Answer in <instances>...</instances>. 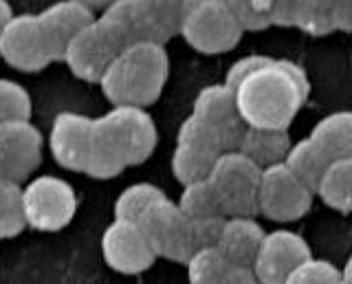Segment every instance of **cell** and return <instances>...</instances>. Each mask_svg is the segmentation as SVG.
<instances>
[{"mask_svg":"<svg viewBox=\"0 0 352 284\" xmlns=\"http://www.w3.org/2000/svg\"><path fill=\"white\" fill-rule=\"evenodd\" d=\"M231 91L247 126L289 130L308 100L311 82L295 62L262 56L258 67Z\"/></svg>","mask_w":352,"mask_h":284,"instance_id":"1","label":"cell"},{"mask_svg":"<svg viewBox=\"0 0 352 284\" xmlns=\"http://www.w3.org/2000/svg\"><path fill=\"white\" fill-rule=\"evenodd\" d=\"M168 75L170 58L165 47L154 42H137L110 62L99 80V89L113 106L146 108L161 97Z\"/></svg>","mask_w":352,"mask_h":284,"instance_id":"2","label":"cell"},{"mask_svg":"<svg viewBox=\"0 0 352 284\" xmlns=\"http://www.w3.org/2000/svg\"><path fill=\"white\" fill-rule=\"evenodd\" d=\"M124 47L137 42L163 45L181 34L183 0H113L99 16Z\"/></svg>","mask_w":352,"mask_h":284,"instance_id":"3","label":"cell"},{"mask_svg":"<svg viewBox=\"0 0 352 284\" xmlns=\"http://www.w3.org/2000/svg\"><path fill=\"white\" fill-rule=\"evenodd\" d=\"M245 29L240 27L227 0H183L181 38L205 56L234 49Z\"/></svg>","mask_w":352,"mask_h":284,"instance_id":"4","label":"cell"},{"mask_svg":"<svg viewBox=\"0 0 352 284\" xmlns=\"http://www.w3.org/2000/svg\"><path fill=\"white\" fill-rule=\"evenodd\" d=\"M262 170L242 152H223L209 174V183L218 196L225 218H256L260 214Z\"/></svg>","mask_w":352,"mask_h":284,"instance_id":"5","label":"cell"},{"mask_svg":"<svg viewBox=\"0 0 352 284\" xmlns=\"http://www.w3.org/2000/svg\"><path fill=\"white\" fill-rule=\"evenodd\" d=\"M27 225L38 232H60L77 212V194L71 183L53 174H42L22 188Z\"/></svg>","mask_w":352,"mask_h":284,"instance_id":"6","label":"cell"},{"mask_svg":"<svg viewBox=\"0 0 352 284\" xmlns=\"http://www.w3.org/2000/svg\"><path fill=\"white\" fill-rule=\"evenodd\" d=\"M148 243L152 245L157 258H168L174 262H187L198 247L194 240V227L181 207L172 203L168 196L154 203L139 221Z\"/></svg>","mask_w":352,"mask_h":284,"instance_id":"7","label":"cell"},{"mask_svg":"<svg viewBox=\"0 0 352 284\" xmlns=\"http://www.w3.org/2000/svg\"><path fill=\"white\" fill-rule=\"evenodd\" d=\"M124 49V42L119 40L115 31L102 18H95L69 42L62 60L77 80L99 84L110 62Z\"/></svg>","mask_w":352,"mask_h":284,"instance_id":"8","label":"cell"},{"mask_svg":"<svg viewBox=\"0 0 352 284\" xmlns=\"http://www.w3.org/2000/svg\"><path fill=\"white\" fill-rule=\"evenodd\" d=\"M313 199L315 192L297 179L284 163L262 170L258 203H260V214L267 216L269 221L275 223L297 221V218H302L311 210Z\"/></svg>","mask_w":352,"mask_h":284,"instance_id":"9","label":"cell"},{"mask_svg":"<svg viewBox=\"0 0 352 284\" xmlns=\"http://www.w3.org/2000/svg\"><path fill=\"white\" fill-rule=\"evenodd\" d=\"M0 58L25 73L42 71L55 62L38 25V16L20 14L9 20L0 34Z\"/></svg>","mask_w":352,"mask_h":284,"instance_id":"10","label":"cell"},{"mask_svg":"<svg viewBox=\"0 0 352 284\" xmlns=\"http://www.w3.org/2000/svg\"><path fill=\"white\" fill-rule=\"evenodd\" d=\"M42 161V135L29 119L0 124V179L22 183Z\"/></svg>","mask_w":352,"mask_h":284,"instance_id":"11","label":"cell"},{"mask_svg":"<svg viewBox=\"0 0 352 284\" xmlns=\"http://www.w3.org/2000/svg\"><path fill=\"white\" fill-rule=\"evenodd\" d=\"M311 258V247L300 234L275 229L264 234L253 262V273L260 284H286L291 273Z\"/></svg>","mask_w":352,"mask_h":284,"instance_id":"12","label":"cell"},{"mask_svg":"<svg viewBox=\"0 0 352 284\" xmlns=\"http://www.w3.org/2000/svg\"><path fill=\"white\" fill-rule=\"evenodd\" d=\"M102 254L110 269L128 273V276L148 271L157 260V254L148 243L141 225L132 221H119V218L106 227L102 236Z\"/></svg>","mask_w":352,"mask_h":284,"instance_id":"13","label":"cell"},{"mask_svg":"<svg viewBox=\"0 0 352 284\" xmlns=\"http://www.w3.org/2000/svg\"><path fill=\"white\" fill-rule=\"evenodd\" d=\"M198 119H203L205 124L212 126L223 139L225 152L240 150L242 137H245L247 124L242 122L236 106V95L227 84H212L196 95L194 111Z\"/></svg>","mask_w":352,"mask_h":284,"instance_id":"14","label":"cell"},{"mask_svg":"<svg viewBox=\"0 0 352 284\" xmlns=\"http://www.w3.org/2000/svg\"><path fill=\"white\" fill-rule=\"evenodd\" d=\"M91 137H93L91 117L71 111L60 113L55 117L49 133V148L53 159L58 161V166L73 172H84Z\"/></svg>","mask_w":352,"mask_h":284,"instance_id":"15","label":"cell"},{"mask_svg":"<svg viewBox=\"0 0 352 284\" xmlns=\"http://www.w3.org/2000/svg\"><path fill=\"white\" fill-rule=\"evenodd\" d=\"M104 117L113 126L119 141L124 144L130 166H141L143 161L150 159L154 148H157L159 135H157V126H154V119L150 117L146 108L113 106Z\"/></svg>","mask_w":352,"mask_h":284,"instance_id":"16","label":"cell"},{"mask_svg":"<svg viewBox=\"0 0 352 284\" xmlns=\"http://www.w3.org/2000/svg\"><path fill=\"white\" fill-rule=\"evenodd\" d=\"M95 20L91 7H86L77 0H58L38 14V25L42 36L47 40L53 60H62L69 42Z\"/></svg>","mask_w":352,"mask_h":284,"instance_id":"17","label":"cell"},{"mask_svg":"<svg viewBox=\"0 0 352 284\" xmlns=\"http://www.w3.org/2000/svg\"><path fill=\"white\" fill-rule=\"evenodd\" d=\"M128 166H130L128 152L124 144L119 141L113 126L106 122L104 115L93 119V137H91V146H88L84 172L88 177L104 181L117 177Z\"/></svg>","mask_w":352,"mask_h":284,"instance_id":"18","label":"cell"},{"mask_svg":"<svg viewBox=\"0 0 352 284\" xmlns=\"http://www.w3.org/2000/svg\"><path fill=\"white\" fill-rule=\"evenodd\" d=\"M264 234L267 232L260 227L256 218H225L216 249L231 265L253 267Z\"/></svg>","mask_w":352,"mask_h":284,"instance_id":"19","label":"cell"},{"mask_svg":"<svg viewBox=\"0 0 352 284\" xmlns=\"http://www.w3.org/2000/svg\"><path fill=\"white\" fill-rule=\"evenodd\" d=\"M227 5L245 31L293 27V0H227Z\"/></svg>","mask_w":352,"mask_h":284,"instance_id":"20","label":"cell"},{"mask_svg":"<svg viewBox=\"0 0 352 284\" xmlns=\"http://www.w3.org/2000/svg\"><path fill=\"white\" fill-rule=\"evenodd\" d=\"M291 146L293 144H291L289 130L247 126L238 152H242L247 159H251L260 170H267L271 166L284 163Z\"/></svg>","mask_w":352,"mask_h":284,"instance_id":"21","label":"cell"},{"mask_svg":"<svg viewBox=\"0 0 352 284\" xmlns=\"http://www.w3.org/2000/svg\"><path fill=\"white\" fill-rule=\"evenodd\" d=\"M311 139L330 161L352 159V111H339L319 119Z\"/></svg>","mask_w":352,"mask_h":284,"instance_id":"22","label":"cell"},{"mask_svg":"<svg viewBox=\"0 0 352 284\" xmlns=\"http://www.w3.org/2000/svg\"><path fill=\"white\" fill-rule=\"evenodd\" d=\"M330 163L333 161L317 148V144L311 137L300 139L297 144H293L289 155L284 159V166L289 168L302 183H306L313 192L317 190L319 181L324 179Z\"/></svg>","mask_w":352,"mask_h":284,"instance_id":"23","label":"cell"},{"mask_svg":"<svg viewBox=\"0 0 352 284\" xmlns=\"http://www.w3.org/2000/svg\"><path fill=\"white\" fill-rule=\"evenodd\" d=\"M315 196L337 212H352V159H339L328 166Z\"/></svg>","mask_w":352,"mask_h":284,"instance_id":"24","label":"cell"},{"mask_svg":"<svg viewBox=\"0 0 352 284\" xmlns=\"http://www.w3.org/2000/svg\"><path fill=\"white\" fill-rule=\"evenodd\" d=\"M190 284H229L234 265L216 247H207L185 262Z\"/></svg>","mask_w":352,"mask_h":284,"instance_id":"25","label":"cell"},{"mask_svg":"<svg viewBox=\"0 0 352 284\" xmlns=\"http://www.w3.org/2000/svg\"><path fill=\"white\" fill-rule=\"evenodd\" d=\"M190 221H205V218H225L223 207L209 179L183 185L181 199L176 203Z\"/></svg>","mask_w":352,"mask_h":284,"instance_id":"26","label":"cell"},{"mask_svg":"<svg viewBox=\"0 0 352 284\" xmlns=\"http://www.w3.org/2000/svg\"><path fill=\"white\" fill-rule=\"evenodd\" d=\"M335 0H293V27L311 36H326L335 31Z\"/></svg>","mask_w":352,"mask_h":284,"instance_id":"27","label":"cell"},{"mask_svg":"<svg viewBox=\"0 0 352 284\" xmlns=\"http://www.w3.org/2000/svg\"><path fill=\"white\" fill-rule=\"evenodd\" d=\"M216 159L218 157L209 155V152L176 144L174 155H172V174L181 185L205 181V179H209V174H212V170L216 166Z\"/></svg>","mask_w":352,"mask_h":284,"instance_id":"28","label":"cell"},{"mask_svg":"<svg viewBox=\"0 0 352 284\" xmlns=\"http://www.w3.org/2000/svg\"><path fill=\"white\" fill-rule=\"evenodd\" d=\"M165 199V192L152 183H135L126 188L117 196L115 201V218L119 221H132L139 223L141 216L146 214L150 207Z\"/></svg>","mask_w":352,"mask_h":284,"instance_id":"29","label":"cell"},{"mask_svg":"<svg viewBox=\"0 0 352 284\" xmlns=\"http://www.w3.org/2000/svg\"><path fill=\"white\" fill-rule=\"evenodd\" d=\"M27 227L20 183L0 179V240L14 238Z\"/></svg>","mask_w":352,"mask_h":284,"instance_id":"30","label":"cell"},{"mask_svg":"<svg viewBox=\"0 0 352 284\" xmlns=\"http://www.w3.org/2000/svg\"><path fill=\"white\" fill-rule=\"evenodd\" d=\"M176 144L203 150V152H209V155H216V157H220L225 152L220 135L209 124H205L203 119H198L196 115H190L181 124L179 135H176Z\"/></svg>","mask_w":352,"mask_h":284,"instance_id":"31","label":"cell"},{"mask_svg":"<svg viewBox=\"0 0 352 284\" xmlns=\"http://www.w3.org/2000/svg\"><path fill=\"white\" fill-rule=\"evenodd\" d=\"M31 117V97L14 80H0V124Z\"/></svg>","mask_w":352,"mask_h":284,"instance_id":"32","label":"cell"},{"mask_svg":"<svg viewBox=\"0 0 352 284\" xmlns=\"http://www.w3.org/2000/svg\"><path fill=\"white\" fill-rule=\"evenodd\" d=\"M341 282H344V276H341V271L333 262L317 260V258L306 260L286 280V284H341Z\"/></svg>","mask_w":352,"mask_h":284,"instance_id":"33","label":"cell"},{"mask_svg":"<svg viewBox=\"0 0 352 284\" xmlns=\"http://www.w3.org/2000/svg\"><path fill=\"white\" fill-rule=\"evenodd\" d=\"M335 31H352V0H335L333 9Z\"/></svg>","mask_w":352,"mask_h":284,"instance_id":"34","label":"cell"},{"mask_svg":"<svg viewBox=\"0 0 352 284\" xmlns=\"http://www.w3.org/2000/svg\"><path fill=\"white\" fill-rule=\"evenodd\" d=\"M11 18H14V12H11L9 0H0V34H3V29L7 27Z\"/></svg>","mask_w":352,"mask_h":284,"instance_id":"35","label":"cell"},{"mask_svg":"<svg viewBox=\"0 0 352 284\" xmlns=\"http://www.w3.org/2000/svg\"><path fill=\"white\" fill-rule=\"evenodd\" d=\"M77 3H82L86 7H91V9H106L113 0H77Z\"/></svg>","mask_w":352,"mask_h":284,"instance_id":"36","label":"cell"},{"mask_svg":"<svg viewBox=\"0 0 352 284\" xmlns=\"http://www.w3.org/2000/svg\"><path fill=\"white\" fill-rule=\"evenodd\" d=\"M341 276H344V284H352V256L348 258V262H346V269L341 271Z\"/></svg>","mask_w":352,"mask_h":284,"instance_id":"37","label":"cell"},{"mask_svg":"<svg viewBox=\"0 0 352 284\" xmlns=\"http://www.w3.org/2000/svg\"><path fill=\"white\" fill-rule=\"evenodd\" d=\"M341 284H344V282H341Z\"/></svg>","mask_w":352,"mask_h":284,"instance_id":"38","label":"cell"}]
</instances>
